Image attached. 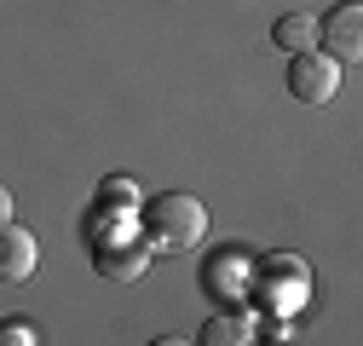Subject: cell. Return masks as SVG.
I'll return each instance as SVG.
<instances>
[{
    "label": "cell",
    "mask_w": 363,
    "mask_h": 346,
    "mask_svg": "<svg viewBox=\"0 0 363 346\" xmlns=\"http://www.w3.org/2000/svg\"><path fill=\"white\" fill-rule=\"evenodd\" d=\"M0 346H35V329H29L23 318H12V323H0Z\"/></svg>",
    "instance_id": "obj_10"
},
{
    "label": "cell",
    "mask_w": 363,
    "mask_h": 346,
    "mask_svg": "<svg viewBox=\"0 0 363 346\" xmlns=\"http://www.w3.org/2000/svg\"><path fill=\"white\" fill-rule=\"evenodd\" d=\"M248 346H254V340H248Z\"/></svg>",
    "instance_id": "obj_13"
},
{
    "label": "cell",
    "mask_w": 363,
    "mask_h": 346,
    "mask_svg": "<svg viewBox=\"0 0 363 346\" xmlns=\"http://www.w3.org/2000/svg\"><path fill=\"white\" fill-rule=\"evenodd\" d=\"M6 220H12V191L0 185V225H6Z\"/></svg>",
    "instance_id": "obj_11"
},
{
    "label": "cell",
    "mask_w": 363,
    "mask_h": 346,
    "mask_svg": "<svg viewBox=\"0 0 363 346\" xmlns=\"http://www.w3.org/2000/svg\"><path fill=\"white\" fill-rule=\"evenodd\" d=\"M93 208H121V213H139V191H133V179H110L104 191H99V202Z\"/></svg>",
    "instance_id": "obj_9"
},
{
    "label": "cell",
    "mask_w": 363,
    "mask_h": 346,
    "mask_svg": "<svg viewBox=\"0 0 363 346\" xmlns=\"http://www.w3.org/2000/svg\"><path fill=\"white\" fill-rule=\"evenodd\" d=\"M317 23H323V18H311V12H289V18L271 23V40H277L289 58H294V52H311V47H317Z\"/></svg>",
    "instance_id": "obj_7"
},
{
    "label": "cell",
    "mask_w": 363,
    "mask_h": 346,
    "mask_svg": "<svg viewBox=\"0 0 363 346\" xmlns=\"http://www.w3.org/2000/svg\"><path fill=\"white\" fill-rule=\"evenodd\" d=\"M289 93L300 99V104H329L335 93H340V64L329 58V52H294L289 58Z\"/></svg>",
    "instance_id": "obj_3"
},
{
    "label": "cell",
    "mask_w": 363,
    "mask_h": 346,
    "mask_svg": "<svg viewBox=\"0 0 363 346\" xmlns=\"http://www.w3.org/2000/svg\"><path fill=\"white\" fill-rule=\"evenodd\" d=\"M248 266H254V260H248V254H237V248H225V254H213V272H208V289L231 300V277H237V283H248Z\"/></svg>",
    "instance_id": "obj_8"
},
{
    "label": "cell",
    "mask_w": 363,
    "mask_h": 346,
    "mask_svg": "<svg viewBox=\"0 0 363 346\" xmlns=\"http://www.w3.org/2000/svg\"><path fill=\"white\" fill-rule=\"evenodd\" d=\"M139 231L150 248H196L208 237V208L191 196V191H162L150 202H139Z\"/></svg>",
    "instance_id": "obj_1"
},
{
    "label": "cell",
    "mask_w": 363,
    "mask_h": 346,
    "mask_svg": "<svg viewBox=\"0 0 363 346\" xmlns=\"http://www.w3.org/2000/svg\"><path fill=\"white\" fill-rule=\"evenodd\" d=\"M93 220H110V225H93V266L116 283H133V277H145L150 272V242L145 231L127 220V213H99L93 208Z\"/></svg>",
    "instance_id": "obj_2"
},
{
    "label": "cell",
    "mask_w": 363,
    "mask_h": 346,
    "mask_svg": "<svg viewBox=\"0 0 363 346\" xmlns=\"http://www.w3.org/2000/svg\"><path fill=\"white\" fill-rule=\"evenodd\" d=\"M150 346H191V340H179V335H162V340H150Z\"/></svg>",
    "instance_id": "obj_12"
},
{
    "label": "cell",
    "mask_w": 363,
    "mask_h": 346,
    "mask_svg": "<svg viewBox=\"0 0 363 346\" xmlns=\"http://www.w3.org/2000/svg\"><path fill=\"white\" fill-rule=\"evenodd\" d=\"M317 52H329L335 64H357L363 58V12L352 0L329 12V23H317Z\"/></svg>",
    "instance_id": "obj_4"
},
{
    "label": "cell",
    "mask_w": 363,
    "mask_h": 346,
    "mask_svg": "<svg viewBox=\"0 0 363 346\" xmlns=\"http://www.w3.org/2000/svg\"><path fill=\"white\" fill-rule=\"evenodd\" d=\"M254 340V312H213L208 323H202V335H196V346H248Z\"/></svg>",
    "instance_id": "obj_6"
},
{
    "label": "cell",
    "mask_w": 363,
    "mask_h": 346,
    "mask_svg": "<svg viewBox=\"0 0 363 346\" xmlns=\"http://www.w3.org/2000/svg\"><path fill=\"white\" fill-rule=\"evenodd\" d=\"M35 260H40L35 237L6 220V225H0V283H23V277L35 272Z\"/></svg>",
    "instance_id": "obj_5"
}]
</instances>
